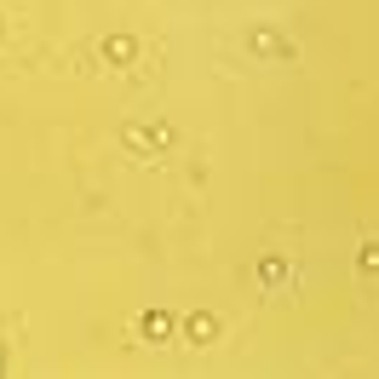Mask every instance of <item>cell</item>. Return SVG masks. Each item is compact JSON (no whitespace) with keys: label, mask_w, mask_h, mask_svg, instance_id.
I'll return each mask as SVG.
<instances>
[{"label":"cell","mask_w":379,"mask_h":379,"mask_svg":"<svg viewBox=\"0 0 379 379\" xmlns=\"http://www.w3.org/2000/svg\"><path fill=\"white\" fill-rule=\"evenodd\" d=\"M253 40H259V52H270V58L282 52V58H287V40H276V35H253Z\"/></svg>","instance_id":"3957f363"},{"label":"cell","mask_w":379,"mask_h":379,"mask_svg":"<svg viewBox=\"0 0 379 379\" xmlns=\"http://www.w3.org/2000/svg\"><path fill=\"white\" fill-rule=\"evenodd\" d=\"M356 265H362L368 276H379V241H362V247H356Z\"/></svg>","instance_id":"6da1fadb"},{"label":"cell","mask_w":379,"mask_h":379,"mask_svg":"<svg viewBox=\"0 0 379 379\" xmlns=\"http://www.w3.org/2000/svg\"><path fill=\"white\" fill-rule=\"evenodd\" d=\"M144 333H150V339H161V333H167V316L155 311V316H144Z\"/></svg>","instance_id":"277c9868"},{"label":"cell","mask_w":379,"mask_h":379,"mask_svg":"<svg viewBox=\"0 0 379 379\" xmlns=\"http://www.w3.org/2000/svg\"><path fill=\"white\" fill-rule=\"evenodd\" d=\"M259 276H265V282H270V287H276V282H282V276H287V265H282V259H265V265H259Z\"/></svg>","instance_id":"7a4b0ae2"}]
</instances>
